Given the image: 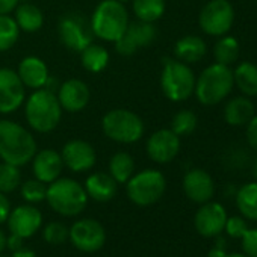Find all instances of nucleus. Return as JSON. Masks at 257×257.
Wrapping results in <instances>:
<instances>
[{
    "label": "nucleus",
    "mask_w": 257,
    "mask_h": 257,
    "mask_svg": "<svg viewBox=\"0 0 257 257\" xmlns=\"http://www.w3.org/2000/svg\"><path fill=\"white\" fill-rule=\"evenodd\" d=\"M161 86L165 97L171 101L188 100L195 89V76L188 64L168 59L161 74Z\"/></svg>",
    "instance_id": "0eeeda50"
},
{
    "label": "nucleus",
    "mask_w": 257,
    "mask_h": 257,
    "mask_svg": "<svg viewBox=\"0 0 257 257\" xmlns=\"http://www.w3.org/2000/svg\"><path fill=\"white\" fill-rule=\"evenodd\" d=\"M227 222V212L219 203H203L195 213V228L204 237L219 234Z\"/></svg>",
    "instance_id": "dca6fc26"
},
{
    "label": "nucleus",
    "mask_w": 257,
    "mask_h": 257,
    "mask_svg": "<svg viewBox=\"0 0 257 257\" xmlns=\"http://www.w3.org/2000/svg\"><path fill=\"white\" fill-rule=\"evenodd\" d=\"M101 127L107 138L121 144L140 141L146 131L143 119L128 109L109 110L101 119Z\"/></svg>",
    "instance_id": "423d86ee"
},
{
    "label": "nucleus",
    "mask_w": 257,
    "mask_h": 257,
    "mask_svg": "<svg viewBox=\"0 0 257 257\" xmlns=\"http://www.w3.org/2000/svg\"><path fill=\"white\" fill-rule=\"evenodd\" d=\"M19 5V0H0V16L13 13Z\"/></svg>",
    "instance_id": "79ce46f5"
},
{
    "label": "nucleus",
    "mask_w": 257,
    "mask_h": 257,
    "mask_svg": "<svg viewBox=\"0 0 257 257\" xmlns=\"http://www.w3.org/2000/svg\"><path fill=\"white\" fill-rule=\"evenodd\" d=\"M25 115L34 131L40 134L52 132L62 116L58 95L50 89H37L26 101Z\"/></svg>",
    "instance_id": "f03ea898"
},
{
    "label": "nucleus",
    "mask_w": 257,
    "mask_h": 257,
    "mask_svg": "<svg viewBox=\"0 0 257 257\" xmlns=\"http://www.w3.org/2000/svg\"><path fill=\"white\" fill-rule=\"evenodd\" d=\"M183 191L186 197L192 200L194 203H198V204L207 203L210 201L215 192L213 179L204 170H200V168L191 170L185 174Z\"/></svg>",
    "instance_id": "a211bd4d"
},
{
    "label": "nucleus",
    "mask_w": 257,
    "mask_h": 257,
    "mask_svg": "<svg viewBox=\"0 0 257 257\" xmlns=\"http://www.w3.org/2000/svg\"><path fill=\"white\" fill-rule=\"evenodd\" d=\"M158 37V29L153 23L147 22H128L122 35L115 41V50L119 55L131 56L140 49L150 46Z\"/></svg>",
    "instance_id": "9b49d317"
},
{
    "label": "nucleus",
    "mask_w": 257,
    "mask_h": 257,
    "mask_svg": "<svg viewBox=\"0 0 257 257\" xmlns=\"http://www.w3.org/2000/svg\"><path fill=\"white\" fill-rule=\"evenodd\" d=\"M254 174H255V179H257V161H255V165H254Z\"/></svg>",
    "instance_id": "de8ad7c7"
},
{
    "label": "nucleus",
    "mask_w": 257,
    "mask_h": 257,
    "mask_svg": "<svg viewBox=\"0 0 257 257\" xmlns=\"http://www.w3.org/2000/svg\"><path fill=\"white\" fill-rule=\"evenodd\" d=\"M89 25L94 37L115 43L128 25V14L118 0H103L94 10Z\"/></svg>",
    "instance_id": "20e7f679"
},
{
    "label": "nucleus",
    "mask_w": 257,
    "mask_h": 257,
    "mask_svg": "<svg viewBox=\"0 0 257 257\" xmlns=\"http://www.w3.org/2000/svg\"><path fill=\"white\" fill-rule=\"evenodd\" d=\"M118 2H121V4H125V2H131V0H118Z\"/></svg>",
    "instance_id": "09e8293b"
},
{
    "label": "nucleus",
    "mask_w": 257,
    "mask_h": 257,
    "mask_svg": "<svg viewBox=\"0 0 257 257\" xmlns=\"http://www.w3.org/2000/svg\"><path fill=\"white\" fill-rule=\"evenodd\" d=\"M0 257H5V255H0Z\"/></svg>",
    "instance_id": "8fccbe9b"
},
{
    "label": "nucleus",
    "mask_w": 257,
    "mask_h": 257,
    "mask_svg": "<svg viewBox=\"0 0 257 257\" xmlns=\"http://www.w3.org/2000/svg\"><path fill=\"white\" fill-rule=\"evenodd\" d=\"M5 246H7V234L2 228H0V252L5 249Z\"/></svg>",
    "instance_id": "a18cd8bd"
},
{
    "label": "nucleus",
    "mask_w": 257,
    "mask_h": 257,
    "mask_svg": "<svg viewBox=\"0 0 257 257\" xmlns=\"http://www.w3.org/2000/svg\"><path fill=\"white\" fill-rule=\"evenodd\" d=\"M225 231L231 236V237H242L243 233L248 230L246 227V222L239 218V216H231V218H227V222H225Z\"/></svg>",
    "instance_id": "4c0bfd02"
},
{
    "label": "nucleus",
    "mask_w": 257,
    "mask_h": 257,
    "mask_svg": "<svg viewBox=\"0 0 257 257\" xmlns=\"http://www.w3.org/2000/svg\"><path fill=\"white\" fill-rule=\"evenodd\" d=\"M46 200L56 213L64 216H76L86 207L88 194L79 182L64 177L50 183Z\"/></svg>",
    "instance_id": "39448f33"
},
{
    "label": "nucleus",
    "mask_w": 257,
    "mask_h": 257,
    "mask_svg": "<svg viewBox=\"0 0 257 257\" xmlns=\"http://www.w3.org/2000/svg\"><path fill=\"white\" fill-rule=\"evenodd\" d=\"M16 22H17L20 31L32 34L43 28L44 16L38 7H35L32 4H22L16 10Z\"/></svg>",
    "instance_id": "393cba45"
},
{
    "label": "nucleus",
    "mask_w": 257,
    "mask_h": 257,
    "mask_svg": "<svg viewBox=\"0 0 257 257\" xmlns=\"http://www.w3.org/2000/svg\"><path fill=\"white\" fill-rule=\"evenodd\" d=\"M85 191L88 197L98 203H106L112 200L116 194V182L107 173H94L86 179Z\"/></svg>",
    "instance_id": "4be33fe9"
},
{
    "label": "nucleus",
    "mask_w": 257,
    "mask_h": 257,
    "mask_svg": "<svg viewBox=\"0 0 257 257\" xmlns=\"http://www.w3.org/2000/svg\"><path fill=\"white\" fill-rule=\"evenodd\" d=\"M17 74L20 80L23 82V85L32 89L44 88L49 80V68L46 62L37 56L25 58L19 65Z\"/></svg>",
    "instance_id": "412c9836"
},
{
    "label": "nucleus",
    "mask_w": 257,
    "mask_h": 257,
    "mask_svg": "<svg viewBox=\"0 0 257 257\" xmlns=\"http://www.w3.org/2000/svg\"><path fill=\"white\" fill-rule=\"evenodd\" d=\"M236 204L245 218L257 221V183L243 185L236 195Z\"/></svg>",
    "instance_id": "c85d7f7f"
},
{
    "label": "nucleus",
    "mask_w": 257,
    "mask_h": 257,
    "mask_svg": "<svg viewBox=\"0 0 257 257\" xmlns=\"http://www.w3.org/2000/svg\"><path fill=\"white\" fill-rule=\"evenodd\" d=\"M68 239L77 249L83 252H94L103 246L106 240V233L98 221L86 218L76 221L71 225Z\"/></svg>",
    "instance_id": "f8f14e48"
},
{
    "label": "nucleus",
    "mask_w": 257,
    "mask_h": 257,
    "mask_svg": "<svg viewBox=\"0 0 257 257\" xmlns=\"http://www.w3.org/2000/svg\"><path fill=\"white\" fill-rule=\"evenodd\" d=\"M233 79L237 88L248 97L257 95V65L252 62H242L233 71Z\"/></svg>",
    "instance_id": "a878e982"
},
{
    "label": "nucleus",
    "mask_w": 257,
    "mask_h": 257,
    "mask_svg": "<svg viewBox=\"0 0 257 257\" xmlns=\"http://www.w3.org/2000/svg\"><path fill=\"white\" fill-rule=\"evenodd\" d=\"M207 46L203 38L197 35H186L180 38L174 46V55L185 64H194L204 58Z\"/></svg>",
    "instance_id": "5701e85b"
},
{
    "label": "nucleus",
    "mask_w": 257,
    "mask_h": 257,
    "mask_svg": "<svg viewBox=\"0 0 257 257\" xmlns=\"http://www.w3.org/2000/svg\"><path fill=\"white\" fill-rule=\"evenodd\" d=\"M234 22V10L228 0H210L200 13L198 23L204 34L212 37L225 35Z\"/></svg>",
    "instance_id": "1a4fd4ad"
},
{
    "label": "nucleus",
    "mask_w": 257,
    "mask_h": 257,
    "mask_svg": "<svg viewBox=\"0 0 257 257\" xmlns=\"http://www.w3.org/2000/svg\"><path fill=\"white\" fill-rule=\"evenodd\" d=\"M242 248L245 255L257 257V228L246 230L242 236Z\"/></svg>",
    "instance_id": "e433bc0d"
},
{
    "label": "nucleus",
    "mask_w": 257,
    "mask_h": 257,
    "mask_svg": "<svg viewBox=\"0 0 257 257\" xmlns=\"http://www.w3.org/2000/svg\"><path fill=\"white\" fill-rule=\"evenodd\" d=\"M11 213V204L10 200L7 198V195L4 192H0V224L5 222L8 219Z\"/></svg>",
    "instance_id": "ea45409f"
},
{
    "label": "nucleus",
    "mask_w": 257,
    "mask_h": 257,
    "mask_svg": "<svg viewBox=\"0 0 257 257\" xmlns=\"http://www.w3.org/2000/svg\"><path fill=\"white\" fill-rule=\"evenodd\" d=\"M254 116V104L246 97L231 98L224 109V118L230 125H245Z\"/></svg>",
    "instance_id": "b1692460"
},
{
    "label": "nucleus",
    "mask_w": 257,
    "mask_h": 257,
    "mask_svg": "<svg viewBox=\"0 0 257 257\" xmlns=\"http://www.w3.org/2000/svg\"><path fill=\"white\" fill-rule=\"evenodd\" d=\"M25 101V85L11 68H0V113H11Z\"/></svg>",
    "instance_id": "ddd939ff"
},
{
    "label": "nucleus",
    "mask_w": 257,
    "mask_h": 257,
    "mask_svg": "<svg viewBox=\"0 0 257 257\" xmlns=\"http://www.w3.org/2000/svg\"><path fill=\"white\" fill-rule=\"evenodd\" d=\"M80 59L85 70H88L89 73H100L107 67L109 53L103 46L91 43L80 52Z\"/></svg>",
    "instance_id": "bb28decb"
},
{
    "label": "nucleus",
    "mask_w": 257,
    "mask_h": 257,
    "mask_svg": "<svg viewBox=\"0 0 257 257\" xmlns=\"http://www.w3.org/2000/svg\"><path fill=\"white\" fill-rule=\"evenodd\" d=\"M246 140L249 146L257 150V116L255 115L246 124Z\"/></svg>",
    "instance_id": "58836bf2"
},
{
    "label": "nucleus",
    "mask_w": 257,
    "mask_h": 257,
    "mask_svg": "<svg viewBox=\"0 0 257 257\" xmlns=\"http://www.w3.org/2000/svg\"><path fill=\"white\" fill-rule=\"evenodd\" d=\"M213 53H215V59L218 64L228 67L234 64L239 58V43L234 37L222 35V38L215 44Z\"/></svg>",
    "instance_id": "7c9ffc66"
},
{
    "label": "nucleus",
    "mask_w": 257,
    "mask_h": 257,
    "mask_svg": "<svg viewBox=\"0 0 257 257\" xmlns=\"http://www.w3.org/2000/svg\"><path fill=\"white\" fill-rule=\"evenodd\" d=\"M209 257H225V252H224V249L221 246H216V248L210 249Z\"/></svg>",
    "instance_id": "c03bdc74"
},
{
    "label": "nucleus",
    "mask_w": 257,
    "mask_h": 257,
    "mask_svg": "<svg viewBox=\"0 0 257 257\" xmlns=\"http://www.w3.org/2000/svg\"><path fill=\"white\" fill-rule=\"evenodd\" d=\"M180 152V137L171 128H161L147 141V155L158 164L171 162Z\"/></svg>",
    "instance_id": "4468645a"
},
{
    "label": "nucleus",
    "mask_w": 257,
    "mask_h": 257,
    "mask_svg": "<svg viewBox=\"0 0 257 257\" xmlns=\"http://www.w3.org/2000/svg\"><path fill=\"white\" fill-rule=\"evenodd\" d=\"M225 257H248V255H245V254H225Z\"/></svg>",
    "instance_id": "49530a36"
},
{
    "label": "nucleus",
    "mask_w": 257,
    "mask_h": 257,
    "mask_svg": "<svg viewBox=\"0 0 257 257\" xmlns=\"http://www.w3.org/2000/svg\"><path fill=\"white\" fill-rule=\"evenodd\" d=\"M7 221H8L10 231L25 239L34 236L38 231L43 222V215L37 207L31 204H25L11 210Z\"/></svg>",
    "instance_id": "f3484780"
},
{
    "label": "nucleus",
    "mask_w": 257,
    "mask_h": 257,
    "mask_svg": "<svg viewBox=\"0 0 257 257\" xmlns=\"http://www.w3.org/2000/svg\"><path fill=\"white\" fill-rule=\"evenodd\" d=\"M135 161L134 158L125 153L118 152L109 161V174L115 179L116 183H127V180L134 176Z\"/></svg>",
    "instance_id": "cd10ccee"
},
{
    "label": "nucleus",
    "mask_w": 257,
    "mask_h": 257,
    "mask_svg": "<svg viewBox=\"0 0 257 257\" xmlns=\"http://www.w3.org/2000/svg\"><path fill=\"white\" fill-rule=\"evenodd\" d=\"M37 155L35 138L14 121L0 119V159L7 164L22 167Z\"/></svg>",
    "instance_id": "f257e3e1"
},
{
    "label": "nucleus",
    "mask_w": 257,
    "mask_h": 257,
    "mask_svg": "<svg viewBox=\"0 0 257 257\" xmlns=\"http://www.w3.org/2000/svg\"><path fill=\"white\" fill-rule=\"evenodd\" d=\"M64 165L74 173H83L94 167L95 164V150L94 147L82 140L68 141L61 153Z\"/></svg>",
    "instance_id": "2eb2a0df"
},
{
    "label": "nucleus",
    "mask_w": 257,
    "mask_h": 257,
    "mask_svg": "<svg viewBox=\"0 0 257 257\" xmlns=\"http://www.w3.org/2000/svg\"><path fill=\"white\" fill-rule=\"evenodd\" d=\"M134 13L138 20L155 23L165 14V0H134Z\"/></svg>",
    "instance_id": "c756f323"
},
{
    "label": "nucleus",
    "mask_w": 257,
    "mask_h": 257,
    "mask_svg": "<svg viewBox=\"0 0 257 257\" xmlns=\"http://www.w3.org/2000/svg\"><path fill=\"white\" fill-rule=\"evenodd\" d=\"M58 100L64 110L80 112L89 103V88L79 79H70L61 85L58 91Z\"/></svg>",
    "instance_id": "6ab92c4d"
},
{
    "label": "nucleus",
    "mask_w": 257,
    "mask_h": 257,
    "mask_svg": "<svg viewBox=\"0 0 257 257\" xmlns=\"http://www.w3.org/2000/svg\"><path fill=\"white\" fill-rule=\"evenodd\" d=\"M34 174L38 180L44 182V183H52L56 179H59L61 173H62V158L58 152L55 150H41L40 153H37L34 156Z\"/></svg>",
    "instance_id": "aec40b11"
},
{
    "label": "nucleus",
    "mask_w": 257,
    "mask_h": 257,
    "mask_svg": "<svg viewBox=\"0 0 257 257\" xmlns=\"http://www.w3.org/2000/svg\"><path fill=\"white\" fill-rule=\"evenodd\" d=\"M47 195V186L44 182L35 179V180H28L22 185V197L28 203H41L46 200Z\"/></svg>",
    "instance_id": "f704fd0d"
},
{
    "label": "nucleus",
    "mask_w": 257,
    "mask_h": 257,
    "mask_svg": "<svg viewBox=\"0 0 257 257\" xmlns=\"http://www.w3.org/2000/svg\"><path fill=\"white\" fill-rule=\"evenodd\" d=\"M7 246L11 249V251H17L23 246V237H20L19 234H14L11 233V236L7 237Z\"/></svg>",
    "instance_id": "a19ab883"
},
{
    "label": "nucleus",
    "mask_w": 257,
    "mask_h": 257,
    "mask_svg": "<svg viewBox=\"0 0 257 257\" xmlns=\"http://www.w3.org/2000/svg\"><path fill=\"white\" fill-rule=\"evenodd\" d=\"M255 2H257V0H255Z\"/></svg>",
    "instance_id": "3c124183"
},
{
    "label": "nucleus",
    "mask_w": 257,
    "mask_h": 257,
    "mask_svg": "<svg viewBox=\"0 0 257 257\" xmlns=\"http://www.w3.org/2000/svg\"><path fill=\"white\" fill-rule=\"evenodd\" d=\"M197 122H198L197 115L189 109H183L173 116L171 131L177 137H188L197 128Z\"/></svg>",
    "instance_id": "473e14b6"
},
{
    "label": "nucleus",
    "mask_w": 257,
    "mask_h": 257,
    "mask_svg": "<svg viewBox=\"0 0 257 257\" xmlns=\"http://www.w3.org/2000/svg\"><path fill=\"white\" fill-rule=\"evenodd\" d=\"M167 188L165 177L158 170H144L127 180V197L138 206H150L161 200Z\"/></svg>",
    "instance_id": "6e6552de"
},
{
    "label": "nucleus",
    "mask_w": 257,
    "mask_h": 257,
    "mask_svg": "<svg viewBox=\"0 0 257 257\" xmlns=\"http://www.w3.org/2000/svg\"><path fill=\"white\" fill-rule=\"evenodd\" d=\"M68 234H70V230L62 224V222H49L46 227H44V240L49 242V243H53V245H59V243H64L67 239H68Z\"/></svg>",
    "instance_id": "c9c22d12"
},
{
    "label": "nucleus",
    "mask_w": 257,
    "mask_h": 257,
    "mask_svg": "<svg viewBox=\"0 0 257 257\" xmlns=\"http://www.w3.org/2000/svg\"><path fill=\"white\" fill-rule=\"evenodd\" d=\"M22 183V173L19 167L11 164H0V192L8 194L16 191Z\"/></svg>",
    "instance_id": "72a5a7b5"
},
{
    "label": "nucleus",
    "mask_w": 257,
    "mask_h": 257,
    "mask_svg": "<svg viewBox=\"0 0 257 257\" xmlns=\"http://www.w3.org/2000/svg\"><path fill=\"white\" fill-rule=\"evenodd\" d=\"M234 79L230 67L222 64H212L203 70L195 80V95L201 104L213 106L222 101L233 89Z\"/></svg>",
    "instance_id": "7ed1b4c3"
},
{
    "label": "nucleus",
    "mask_w": 257,
    "mask_h": 257,
    "mask_svg": "<svg viewBox=\"0 0 257 257\" xmlns=\"http://www.w3.org/2000/svg\"><path fill=\"white\" fill-rule=\"evenodd\" d=\"M20 37V28L16 22L8 14L0 16V52L10 50L19 40Z\"/></svg>",
    "instance_id": "2f4dec72"
},
{
    "label": "nucleus",
    "mask_w": 257,
    "mask_h": 257,
    "mask_svg": "<svg viewBox=\"0 0 257 257\" xmlns=\"http://www.w3.org/2000/svg\"><path fill=\"white\" fill-rule=\"evenodd\" d=\"M58 32L62 44L67 49L77 53H80L85 47H88L94 40L91 25L77 13L65 14L59 20Z\"/></svg>",
    "instance_id": "9d476101"
},
{
    "label": "nucleus",
    "mask_w": 257,
    "mask_h": 257,
    "mask_svg": "<svg viewBox=\"0 0 257 257\" xmlns=\"http://www.w3.org/2000/svg\"><path fill=\"white\" fill-rule=\"evenodd\" d=\"M11 257H37L35 251H32L31 248H20L17 251H13V255Z\"/></svg>",
    "instance_id": "37998d69"
}]
</instances>
